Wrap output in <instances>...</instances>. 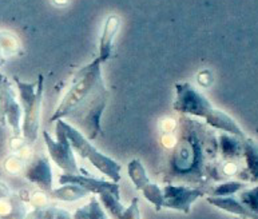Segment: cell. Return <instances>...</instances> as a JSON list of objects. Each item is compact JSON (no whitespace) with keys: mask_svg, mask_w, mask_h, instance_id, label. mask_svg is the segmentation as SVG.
<instances>
[{"mask_svg":"<svg viewBox=\"0 0 258 219\" xmlns=\"http://www.w3.org/2000/svg\"><path fill=\"white\" fill-rule=\"evenodd\" d=\"M99 59L79 69L63 96L51 122L69 118L75 128L89 140H94L100 132V118L106 104L108 91L102 78Z\"/></svg>","mask_w":258,"mask_h":219,"instance_id":"6da1fadb","label":"cell"},{"mask_svg":"<svg viewBox=\"0 0 258 219\" xmlns=\"http://www.w3.org/2000/svg\"><path fill=\"white\" fill-rule=\"evenodd\" d=\"M179 123L181 136L170 155L165 181L200 183L206 171L205 161L216 155V142L206 127L196 120L183 115Z\"/></svg>","mask_w":258,"mask_h":219,"instance_id":"7a4b0ae2","label":"cell"},{"mask_svg":"<svg viewBox=\"0 0 258 219\" xmlns=\"http://www.w3.org/2000/svg\"><path fill=\"white\" fill-rule=\"evenodd\" d=\"M175 93H177V96L173 102V107L175 111L181 112L185 116L191 115L205 118L212 127L243 136V132L238 124L225 112L213 107L212 103L206 99V96L202 95L200 91H197L190 83H185V82L177 83Z\"/></svg>","mask_w":258,"mask_h":219,"instance_id":"3957f363","label":"cell"},{"mask_svg":"<svg viewBox=\"0 0 258 219\" xmlns=\"http://www.w3.org/2000/svg\"><path fill=\"white\" fill-rule=\"evenodd\" d=\"M18 91H19V103L23 111V124L22 134L28 144L36 142L39 135V123H40V111H42L43 83L44 78L39 75L36 83H27L14 78Z\"/></svg>","mask_w":258,"mask_h":219,"instance_id":"277c9868","label":"cell"},{"mask_svg":"<svg viewBox=\"0 0 258 219\" xmlns=\"http://www.w3.org/2000/svg\"><path fill=\"white\" fill-rule=\"evenodd\" d=\"M59 122L62 124L73 150L77 151L82 158L87 159L95 169H98L103 175L110 178L114 183H118L120 181L122 166L114 161L112 158L100 153L97 147H94L89 139L86 138L81 131H78L75 127L69 124L63 119H59Z\"/></svg>","mask_w":258,"mask_h":219,"instance_id":"5b68a950","label":"cell"},{"mask_svg":"<svg viewBox=\"0 0 258 219\" xmlns=\"http://www.w3.org/2000/svg\"><path fill=\"white\" fill-rule=\"evenodd\" d=\"M55 126H56V139H52L47 131H43V138H44V143H46L50 158L54 161L55 165L66 174L79 175L81 171L78 169L73 147L70 144L62 124L59 120H56Z\"/></svg>","mask_w":258,"mask_h":219,"instance_id":"8992f818","label":"cell"},{"mask_svg":"<svg viewBox=\"0 0 258 219\" xmlns=\"http://www.w3.org/2000/svg\"><path fill=\"white\" fill-rule=\"evenodd\" d=\"M0 123L11 127L15 136L22 135V106L7 78L0 86Z\"/></svg>","mask_w":258,"mask_h":219,"instance_id":"52a82bcc","label":"cell"},{"mask_svg":"<svg viewBox=\"0 0 258 219\" xmlns=\"http://www.w3.org/2000/svg\"><path fill=\"white\" fill-rule=\"evenodd\" d=\"M163 207L189 214L191 204L205 195L204 190L190 188L187 186L166 185L163 187Z\"/></svg>","mask_w":258,"mask_h":219,"instance_id":"ba28073f","label":"cell"},{"mask_svg":"<svg viewBox=\"0 0 258 219\" xmlns=\"http://www.w3.org/2000/svg\"><path fill=\"white\" fill-rule=\"evenodd\" d=\"M24 177L32 185L38 186L46 194L52 190V170L50 159L44 154H39L32 158L24 171Z\"/></svg>","mask_w":258,"mask_h":219,"instance_id":"9c48e42d","label":"cell"},{"mask_svg":"<svg viewBox=\"0 0 258 219\" xmlns=\"http://www.w3.org/2000/svg\"><path fill=\"white\" fill-rule=\"evenodd\" d=\"M59 183L60 185H77L79 187L85 188L89 194H97L100 195L106 191H119V185L114 182H107L103 179H97V178L85 177V175H69V174H62L59 177Z\"/></svg>","mask_w":258,"mask_h":219,"instance_id":"30bf717a","label":"cell"},{"mask_svg":"<svg viewBox=\"0 0 258 219\" xmlns=\"http://www.w3.org/2000/svg\"><path fill=\"white\" fill-rule=\"evenodd\" d=\"M120 18L116 15H110L104 20L103 31L100 35L99 42V62L103 64L110 59L112 54V46H114V39L119 31Z\"/></svg>","mask_w":258,"mask_h":219,"instance_id":"8fae6325","label":"cell"},{"mask_svg":"<svg viewBox=\"0 0 258 219\" xmlns=\"http://www.w3.org/2000/svg\"><path fill=\"white\" fill-rule=\"evenodd\" d=\"M48 195L52 199L56 200H64V202H74V200H79L82 198L89 195V192L86 191L85 188L79 187L77 185H64L59 188H54L48 192Z\"/></svg>","mask_w":258,"mask_h":219,"instance_id":"7c38bea8","label":"cell"},{"mask_svg":"<svg viewBox=\"0 0 258 219\" xmlns=\"http://www.w3.org/2000/svg\"><path fill=\"white\" fill-rule=\"evenodd\" d=\"M127 174L137 190L142 191L143 188L150 183V178L147 175L146 170H145L142 162L139 161V159L130 161V163L127 165Z\"/></svg>","mask_w":258,"mask_h":219,"instance_id":"4fadbf2b","label":"cell"},{"mask_svg":"<svg viewBox=\"0 0 258 219\" xmlns=\"http://www.w3.org/2000/svg\"><path fill=\"white\" fill-rule=\"evenodd\" d=\"M208 202L213 206L218 208H222L225 211L233 212L237 215H242L245 218H251L250 214L246 211V208L243 207L242 204L239 203L238 200L233 199V198H214V196H209Z\"/></svg>","mask_w":258,"mask_h":219,"instance_id":"5bb4252c","label":"cell"},{"mask_svg":"<svg viewBox=\"0 0 258 219\" xmlns=\"http://www.w3.org/2000/svg\"><path fill=\"white\" fill-rule=\"evenodd\" d=\"M143 196L146 198L150 203H153L155 206V210L159 211L162 207H163V191L162 188L159 187L157 183H149L146 187L142 190Z\"/></svg>","mask_w":258,"mask_h":219,"instance_id":"9a60e30c","label":"cell"},{"mask_svg":"<svg viewBox=\"0 0 258 219\" xmlns=\"http://www.w3.org/2000/svg\"><path fill=\"white\" fill-rule=\"evenodd\" d=\"M242 183H235V182H229V183H222V185L217 186V187H213L210 190V194L214 198H226L227 195H231L242 188Z\"/></svg>","mask_w":258,"mask_h":219,"instance_id":"2e32d148","label":"cell"},{"mask_svg":"<svg viewBox=\"0 0 258 219\" xmlns=\"http://www.w3.org/2000/svg\"><path fill=\"white\" fill-rule=\"evenodd\" d=\"M0 48L4 54H15L19 51V43L11 34L0 32Z\"/></svg>","mask_w":258,"mask_h":219,"instance_id":"e0dca14e","label":"cell"},{"mask_svg":"<svg viewBox=\"0 0 258 219\" xmlns=\"http://www.w3.org/2000/svg\"><path fill=\"white\" fill-rule=\"evenodd\" d=\"M89 214H90V219H107L106 214H104L103 208L100 206L99 200L93 196L91 200H90L89 204Z\"/></svg>","mask_w":258,"mask_h":219,"instance_id":"ac0fdd59","label":"cell"},{"mask_svg":"<svg viewBox=\"0 0 258 219\" xmlns=\"http://www.w3.org/2000/svg\"><path fill=\"white\" fill-rule=\"evenodd\" d=\"M122 219H141V214H139L138 208V199L134 198L131 200V204L128 208H126L123 212V218Z\"/></svg>","mask_w":258,"mask_h":219,"instance_id":"d6986e66","label":"cell"},{"mask_svg":"<svg viewBox=\"0 0 258 219\" xmlns=\"http://www.w3.org/2000/svg\"><path fill=\"white\" fill-rule=\"evenodd\" d=\"M47 196L46 194H35L34 198H32V203L36 208H43L47 203Z\"/></svg>","mask_w":258,"mask_h":219,"instance_id":"ffe728a7","label":"cell"},{"mask_svg":"<svg viewBox=\"0 0 258 219\" xmlns=\"http://www.w3.org/2000/svg\"><path fill=\"white\" fill-rule=\"evenodd\" d=\"M73 219H90L89 214V206H85V207L78 208L75 214H74Z\"/></svg>","mask_w":258,"mask_h":219,"instance_id":"44dd1931","label":"cell"},{"mask_svg":"<svg viewBox=\"0 0 258 219\" xmlns=\"http://www.w3.org/2000/svg\"><path fill=\"white\" fill-rule=\"evenodd\" d=\"M43 215H44V210L43 208H35L34 211L30 212L26 219H43Z\"/></svg>","mask_w":258,"mask_h":219,"instance_id":"7402d4cb","label":"cell"},{"mask_svg":"<svg viewBox=\"0 0 258 219\" xmlns=\"http://www.w3.org/2000/svg\"><path fill=\"white\" fill-rule=\"evenodd\" d=\"M55 219H73L70 212L67 210H62V208H58L56 210V215H55Z\"/></svg>","mask_w":258,"mask_h":219,"instance_id":"603a6c76","label":"cell"},{"mask_svg":"<svg viewBox=\"0 0 258 219\" xmlns=\"http://www.w3.org/2000/svg\"><path fill=\"white\" fill-rule=\"evenodd\" d=\"M7 195H8L7 187H6L3 183H0V199H2V198H6Z\"/></svg>","mask_w":258,"mask_h":219,"instance_id":"cb8c5ba5","label":"cell"},{"mask_svg":"<svg viewBox=\"0 0 258 219\" xmlns=\"http://www.w3.org/2000/svg\"><path fill=\"white\" fill-rule=\"evenodd\" d=\"M2 63H3V51L0 48V65H2Z\"/></svg>","mask_w":258,"mask_h":219,"instance_id":"d4e9b609","label":"cell"},{"mask_svg":"<svg viewBox=\"0 0 258 219\" xmlns=\"http://www.w3.org/2000/svg\"><path fill=\"white\" fill-rule=\"evenodd\" d=\"M4 78H6V77H3V75H0V86H2V83H3Z\"/></svg>","mask_w":258,"mask_h":219,"instance_id":"484cf974","label":"cell"}]
</instances>
